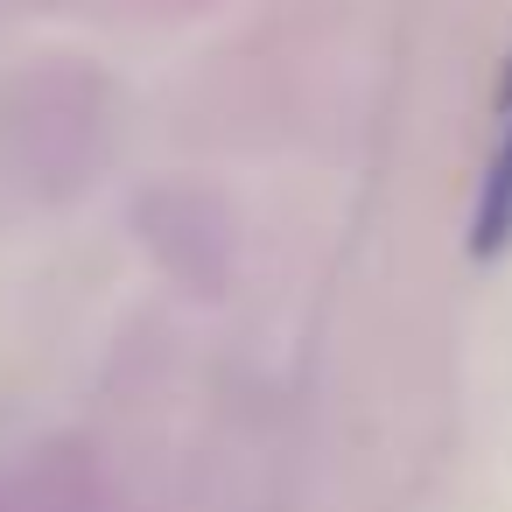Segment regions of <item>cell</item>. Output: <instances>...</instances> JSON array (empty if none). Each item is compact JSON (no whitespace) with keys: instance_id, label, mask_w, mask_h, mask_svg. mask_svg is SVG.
<instances>
[{"instance_id":"1","label":"cell","mask_w":512,"mask_h":512,"mask_svg":"<svg viewBox=\"0 0 512 512\" xmlns=\"http://www.w3.org/2000/svg\"><path fill=\"white\" fill-rule=\"evenodd\" d=\"M505 246H512V64H505V85H498V155H491L477 211H470V253L491 260Z\"/></svg>"}]
</instances>
